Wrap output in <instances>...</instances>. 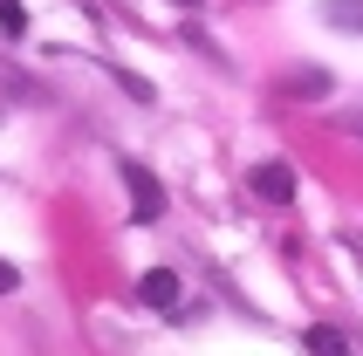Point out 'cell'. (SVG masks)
Listing matches in <instances>:
<instances>
[{
	"label": "cell",
	"mask_w": 363,
	"mask_h": 356,
	"mask_svg": "<svg viewBox=\"0 0 363 356\" xmlns=\"http://www.w3.org/2000/svg\"><path fill=\"white\" fill-rule=\"evenodd\" d=\"M123 185H130V219H158V213H164V192H158V178L144 172L138 158H123Z\"/></svg>",
	"instance_id": "6da1fadb"
},
{
	"label": "cell",
	"mask_w": 363,
	"mask_h": 356,
	"mask_svg": "<svg viewBox=\"0 0 363 356\" xmlns=\"http://www.w3.org/2000/svg\"><path fill=\"white\" fill-rule=\"evenodd\" d=\"M138 301L144 308H179V274H172V267H151V274L138 281Z\"/></svg>",
	"instance_id": "3957f363"
},
{
	"label": "cell",
	"mask_w": 363,
	"mask_h": 356,
	"mask_svg": "<svg viewBox=\"0 0 363 356\" xmlns=\"http://www.w3.org/2000/svg\"><path fill=\"white\" fill-rule=\"evenodd\" d=\"M0 35H28V7L21 0H0Z\"/></svg>",
	"instance_id": "52a82bcc"
},
{
	"label": "cell",
	"mask_w": 363,
	"mask_h": 356,
	"mask_svg": "<svg viewBox=\"0 0 363 356\" xmlns=\"http://www.w3.org/2000/svg\"><path fill=\"white\" fill-rule=\"evenodd\" d=\"M323 21L343 35H363V0H323Z\"/></svg>",
	"instance_id": "277c9868"
},
{
	"label": "cell",
	"mask_w": 363,
	"mask_h": 356,
	"mask_svg": "<svg viewBox=\"0 0 363 356\" xmlns=\"http://www.w3.org/2000/svg\"><path fill=\"white\" fill-rule=\"evenodd\" d=\"M179 7H192V0H179Z\"/></svg>",
	"instance_id": "9c48e42d"
},
{
	"label": "cell",
	"mask_w": 363,
	"mask_h": 356,
	"mask_svg": "<svg viewBox=\"0 0 363 356\" xmlns=\"http://www.w3.org/2000/svg\"><path fill=\"white\" fill-rule=\"evenodd\" d=\"M21 288V274H14V260H0V295H14Z\"/></svg>",
	"instance_id": "ba28073f"
},
{
	"label": "cell",
	"mask_w": 363,
	"mask_h": 356,
	"mask_svg": "<svg viewBox=\"0 0 363 356\" xmlns=\"http://www.w3.org/2000/svg\"><path fill=\"white\" fill-rule=\"evenodd\" d=\"M302 343H308V356H350V336H343V329H329V322H315Z\"/></svg>",
	"instance_id": "5b68a950"
},
{
	"label": "cell",
	"mask_w": 363,
	"mask_h": 356,
	"mask_svg": "<svg viewBox=\"0 0 363 356\" xmlns=\"http://www.w3.org/2000/svg\"><path fill=\"white\" fill-rule=\"evenodd\" d=\"M288 96H329V76L323 69H302V76L288 82Z\"/></svg>",
	"instance_id": "8992f818"
},
{
	"label": "cell",
	"mask_w": 363,
	"mask_h": 356,
	"mask_svg": "<svg viewBox=\"0 0 363 356\" xmlns=\"http://www.w3.org/2000/svg\"><path fill=\"white\" fill-rule=\"evenodd\" d=\"M254 199H267V206H288V199H295V165H281V158L254 165Z\"/></svg>",
	"instance_id": "7a4b0ae2"
}]
</instances>
